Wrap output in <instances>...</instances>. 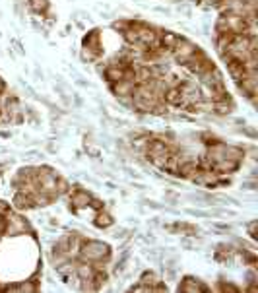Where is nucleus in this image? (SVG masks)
Here are the masks:
<instances>
[{
	"instance_id": "1a4fd4ad",
	"label": "nucleus",
	"mask_w": 258,
	"mask_h": 293,
	"mask_svg": "<svg viewBox=\"0 0 258 293\" xmlns=\"http://www.w3.org/2000/svg\"><path fill=\"white\" fill-rule=\"evenodd\" d=\"M10 212V204H6V202L0 200V216H6Z\"/></svg>"
},
{
	"instance_id": "f03ea898",
	"label": "nucleus",
	"mask_w": 258,
	"mask_h": 293,
	"mask_svg": "<svg viewBox=\"0 0 258 293\" xmlns=\"http://www.w3.org/2000/svg\"><path fill=\"white\" fill-rule=\"evenodd\" d=\"M25 231H31L27 220H23L21 216L14 214L12 210L6 214V233L8 235H19V233H25Z\"/></svg>"
},
{
	"instance_id": "20e7f679",
	"label": "nucleus",
	"mask_w": 258,
	"mask_h": 293,
	"mask_svg": "<svg viewBox=\"0 0 258 293\" xmlns=\"http://www.w3.org/2000/svg\"><path fill=\"white\" fill-rule=\"evenodd\" d=\"M12 208L14 210H31V208H35V200H33V194H29V192H23V190H18L16 194H14V198H12Z\"/></svg>"
},
{
	"instance_id": "9b49d317",
	"label": "nucleus",
	"mask_w": 258,
	"mask_h": 293,
	"mask_svg": "<svg viewBox=\"0 0 258 293\" xmlns=\"http://www.w3.org/2000/svg\"><path fill=\"white\" fill-rule=\"evenodd\" d=\"M4 92H6V82H4L2 78H0V95H2Z\"/></svg>"
},
{
	"instance_id": "9d476101",
	"label": "nucleus",
	"mask_w": 258,
	"mask_h": 293,
	"mask_svg": "<svg viewBox=\"0 0 258 293\" xmlns=\"http://www.w3.org/2000/svg\"><path fill=\"white\" fill-rule=\"evenodd\" d=\"M249 233H251V237L257 239V221H253L251 225H249Z\"/></svg>"
},
{
	"instance_id": "f257e3e1",
	"label": "nucleus",
	"mask_w": 258,
	"mask_h": 293,
	"mask_svg": "<svg viewBox=\"0 0 258 293\" xmlns=\"http://www.w3.org/2000/svg\"><path fill=\"white\" fill-rule=\"evenodd\" d=\"M111 258V247L101 241H84L78 249V260H88L93 264H103Z\"/></svg>"
},
{
	"instance_id": "423d86ee",
	"label": "nucleus",
	"mask_w": 258,
	"mask_h": 293,
	"mask_svg": "<svg viewBox=\"0 0 258 293\" xmlns=\"http://www.w3.org/2000/svg\"><path fill=\"white\" fill-rule=\"evenodd\" d=\"M93 223H95L99 229H103V227H109V225H113V218H111L105 210H97Z\"/></svg>"
},
{
	"instance_id": "39448f33",
	"label": "nucleus",
	"mask_w": 258,
	"mask_h": 293,
	"mask_svg": "<svg viewBox=\"0 0 258 293\" xmlns=\"http://www.w3.org/2000/svg\"><path fill=\"white\" fill-rule=\"evenodd\" d=\"M179 292H208V286L196 278H184L179 286Z\"/></svg>"
},
{
	"instance_id": "6e6552de",
	"label": "nucleus",
	"mask_w": 258,
	"mask_h": 293,
	"mask_svg": "<svg viewBox=\"0 0 258 293\" xmlns=\"http://www.w3.org/2000/svg\"><path fill=\"white\" fill-rule=\"evenodd\" d=\"M220 292H231V293H237V292H239V288H235V286H231V284H221V286H220Z\"/></svg>"
},
{
	"instance_id": "0eeeda50",
	"label": "nucleus",
	"mask_w": 258,
	"mask_h": 293,
	"mask_svg": "<svg viewBox=\"0 0 258 293\" xmlns=\"http://www.w3.org/2000/svg\"><path fill=\"white\" fill-rule=\"evenodd\" d=\"M29 6L31 10L39 14V16H45L47 10H49V0H29Z\"/></svg>"
},
{
	"instance_id": "7ed1b4c3",
	"label": "nucleus",
	"mask_w": 258,
	"mask_h": 293,
	"mask_svg": "<svg viewBox=\"0 0 258 293\" xmlns=\"http://www.w3.org/2000/svg\"><path fill=\"white\" fill-rule=\"evenodd\" d=\"M70 192V206H72L74 212H80L82 208H88L90 202H92V194L84 188H74V190H68Z\"/></svg>"
}]
</instances>
